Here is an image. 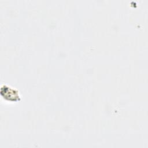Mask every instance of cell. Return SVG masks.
Wrapping results in <instances>:
<instances>
[{
  "mask_svg": "<svg viewBox=\"0 0 148 148\" xmlns=\"http://www.w3.org/2000/svg\"><path fill=\"white\" fill-rule=\"evenodd\" d=\"M0 94L2 98L7 101L17 102L20 99L18 91L6 84H4L1 86Z\"/></svg>",
  "mask_w": 148,
  "mask_h": 148,
  "instance_id": "6da1fadb",
  "label": "cell"
}]
</instances>
